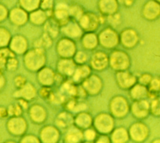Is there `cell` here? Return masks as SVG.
Returning <instances> with one entry per match:
<instances>
[{"label": "cell", "mask_w": 160, "mask_h": 143, "mask_svg": "<svg viewBox=\"0 0 160 143\" xmlns=\"http://www.w3.org/2000/svg\"><path fill=\"white\" fill-rule=\"evenodd\" d=\"M24 65L31 71H37L42 68L46 62L44 49L36 48L29 51L24 55Z\"/></svg>", "instance_id": "cell-1"}, {"label": "cell", "mask_w": 160, "mask_h": 143, "mask_svg": "<svg viewBox=\"0 0 160 143\" xmlns=\"http://www.w3.org/2000/svg\"><path fill=\"white\" fill-rule=\"evenodd\" d=\"M109 64L116 71L126 70L130 65V60L126 53L121 50H114L109 56Z\"/></svg>", "instance_id": "cell-2"}, {"label": "cell", "mask_w": 160, "mask_h": 143, "mask_svg": "<svg viewBox=\"0 0 160 143\" xmlns=\"http://www.w3.org/2000/svg\"><path fill=\"white\" fill-rule=\"evenodd\" d=\"M94 128L101 134H108L112 130L114 126V119L108 114L103 113L98 114L94 119Z\"/></svg>", "instance_id": "cell-3"}, {"label": "cell", "mask_w": 160, "mask_h": 143, "mask_svg": "<svg viewBox=\"0 0 160 143\" xmlns=\"http://www.w3.org/2000/svg\"><path fill=\"white\" fill-rule=\"evenodd\" d=\"M109 108L112 115L121 118L125 116L129 110L128 101L121 96H116L111 101Z\"/></svg>", "instance_id": "cell-4"}, {"label": "cell", "mask_w": 160, "mask_h": 143, "mask_svg": "<svg viewBox=\"0 0 160 143\" xmlns=\"http://www.w3.org/2000/svg\"><path fill=\"white\" fill-rule=\"evenodd\" d=\"M57 51L61 58H71L76 53V45L72 40L63 38L58 43Z\"/></svg>", "instance_id": "cell-5"}, {"label": "cell", "mask_w": 160, "mask_h": 143, "mask_svg": "<svg viewBox=\"0 0 160 143\" xmlns=\"http://www.w3.org/2000/svg\"><path fill=\"white\" fill-rule=\"evenodd\" d=\"M8 130L9 133L14 135H21L26 132L27 123L24 119L16 116L10 119L7 122Z\"/></svg>", "instance_id": "cell-6"}, {"label": "cell", "mask_w": 160, "mask_h": 143, "mask_svg": "<svg viewBox=\"0 0 160 143\" xmlns=\"http://www.w3.org/2000/svg\"><path fill=\"white\" fill-rule=\"evenodd\" d=\"M99 41L103 47L112 48L118 45V36L114 30L107 28L99 33Z\"/></svg>", "instance_id": "cell-7"}, {"label": "cell", "mask_w": 160, "mask_h": 143, "mask_svg": "<svg viewBox=\"0 0 160 143\" xmlns=\"http://www.w3.org/2000/svg\"><path fill=\"white\" fill-rule=\"evenodd\" d=\"M82 83V87L89 95L98 94L102 85L101 78L96 75H90Z\"/></svg>", "instance_id": "cell-8"}, {"label": "cell", "mask_w": 160, "mask_h": 143, "mask_svg": "<svg viewBox=\"0 0 160 143\" xmlns=\"http://www.w3.org/2000/svg\"><path fill=\"white\" fill-rule=\"evenodd\" d=\"M116 82L119 87L122 89H130L136 82V78L126 70L118 71L116 74Z\"/></svg>", "instance_id": "cell-9"}, {"label": "cell", "mask_w": 160, "mask_h": 143, "mask_svg": "<svg viewBox=\"0 0 160 143\" xmlns=\"http://www.w3.org/2000/svg\"><path fill=\"white\" fill-rule=\"evenodd\" d=\"M77 67V64L73 59L62 58L58 63V73L64 77H72Z\"/></svg>", "instance_id": "cell-10"}, {"label": "cell", "mask_w": 160, "mask_h": 143, "mask_svg": "<svg viewBox=\"0 0 160 143\" xmlns=\"http://www.w3.org/2000/svg\"><path fill=\"white\" fill-rule=\"evenodd\" d=\"M91 66L96 70H102L109 64V57L103 51H96L91 56L90 60Z\"/></svg>", "instance_id": "cell-11"}, {"label": "cell", "mask_w": 160, "mask_h": 143, "mask_svg": "<svg viewBox=\"0 0 160 143\" xmlns=\"http://www.w3.org/2000/svg\"><path fill=\"white\" fill-rule=\"evenodd\" d=\"M129 136L136 141H142L144 140L148 135L147 127L142 123L137 122L131 125L129 129Z\"/></svg>", "instance_id": "cell-12"}, {"label": "cell", "mask_w": 160, "mask_h": 143, "mask_svg": "<svg viewBox=\"0 0 160 143\" xmlns=\"http://www.w3.org/2000/svg\"><path fill=\"white\" fill-rule=\"evenodd\" d=\"M79 20L80 26L87 31H91L96 29L98 24V19L92 13H89L82 14Z\"/></svg>", "instance_id": "cell-13"}, {"label": "cell", "mask_w": 160, "mask_h": 143, "mask_svg": "<svg viewBox=\"0 0 160 143\" xmlns=\"http://www.w3.org/2000/svg\"><path fill=\"white\" fill-rule=\"evenodd\" d=\"M40 136L43 142H56L59 138V131L55 127L45 126L42 129Z\"/></svg>", "instance_id": "cell-14"}, {"label": "cell", "mask_w": 160, "mask_h": 143, "mask_svg": "<svg viewBox=\"0 0 160 143\" xmlns=\"http://www.w3.org/2000/svg\"><path fill=\"white\" fill-rule=\"evenodd\" d=\"M148 102L144 99L136 100L131 106V111L133 115L137 118H144L148 114L149 110Z\"/></svg>", "instance_id": "cell-15"}, {"label": "cell", "mask_w": 160, "mask_h": 143, "mask_svg": "<svg viewBox=\"0 0 160 143\" xmlns=\"http://www.w3.org/2000/svg\"><path fill=\"white\" fill-rule=\"evenodd\" d=\"M56 74L53 70L48 67H44L39 70L38 78L39 82L44 86L49 87L55 83Z\"/></svg>", "instance_id": "cell-16"}, {"label": "cell", "mask_w": 160, "mask_h": 143, "mask_svg": "<svg viewBox=\"0 0 160 143\" xmlns=\"http://www.w3.org/2000/svg\"><path fill=\"white\" fill-rule=\"evenodd\" d=\"M91 75V68L85 65H78L72 76V82L75 84L82 83Z\"/></svg>", "instance_id": "cell-17"}, {"label": "cell", "mask_w": 160, "mask_h": 143, "mask_svg": "<svg viewBox=\"0 0 160 143\" xmlns=\"http://www.w3.org/2000/svg\"><path fill=\"white\" fill-rule=\"evenodd\" d=\"M36 94V88L34 87L29 83H26L22 87L19 88L14 93V96L16 97H20L26 100H32Z\"/></svg>", "instance_id": "cell-18"}, {"label": "cell", "mask_w": 160, "mask_h": 143, "mask_svg": "<svg viewBox=\"0 0 160 143\" xmlns=\"http://www.w3.org/2000/svg\"><path fill=\"white\" fill-rule=\"evenodd\" d=\"M29 117L34 123H41L46 120V110L40 105H33L29 109Z\"/></svg>", "instance_id": "cell-19"}, {"label": "cell", "mask_w": 160, "mask_h": 143, "mask_svg": "<svg viewBox=\"0 0 160 143\" xmlns=\"http://www.w3.org/2000/svg\"><path fill=\"white\" fill-rule=\"evenodd\" d=\"M27 42L24 38L21 36H16L10 41L11 50L15 53L22 54L27 49Z\"/></svg>", "instance_id": "cell-20"}, {"label": "cell", "mask_w": 160, "mask_h": 143, "mask_svg": "<svg viewBox=\"0 0 160 143\" xmlns=\"http://www.w3.org/2000/svg\"><path fill=\"white\" fill-rule=\"evenodd\" d=\"M92 123V119L91 115L86 112H79L74 119L75 126L81 130H85L89 128Z\"/></svg>", "instance_id": "cell-21"}, {"label": "cell", "mask_w": 160, "mask_h": 143, "mask_svg": "<svg viewBox=\"0 0 160 143\" xmlns=\"http://www.w3.org/2000/svg\"><path fill=\"white\" fill-rule=\"evenodd\" d=\"M56 124L59 129L68 130V129L71 127V125L74 124V119L70 113L62 112L58 115Z\"/></svg>", "instance_id": "cell-22"}, {"label": "cell", "mask_w": 160, "mask_h": 143, "mask_svg": "<svg viewBox=\"0 0 160 143\" xmlns=\"http://www.w3.org/2000/svg\"><path fill=\"white\" fill-rule=\"evenodd\" d=\"M69 9L66 4H59L57 5L54 10V17L56 21L59 22V23H63L65 25L69 16Z\"/></svg>", "instance_id": "cell-23"}, {"label": "cell", "mask_w": 160, "mask_h": 143, "mask_svg": "<svg viewBox=\"0 0 160 143\" xmlns=\"http://www.w3.org/2000/svg\"><path fill=\"white\" fill-rule=\"evenodd\" d=\"M84 139L82 130L75 126V127H69L64 137V141L66 142H78Z\"/></svg>", "instance_id": "cell-24"}, {"label": "cell", "mask_w": 160, "mask_h": 143, "mask_svg": "<svg viewBox=\"0 0 160 143\" xmlns=\"http://www.w3.org/2000/svg\"><path fill=\"white\" fill-rule=\"evenodd\" d=\"M148 94V89L145 85L141 83L135 84L130 88V96L131 98L135 101L144 99Z\"/></svg>", "instance_id": "cell-25"}, {"label": "cell", "mask_w": 160, "mask_h": 143, "mask_svg": "<svg viewBox=\"0 0 160 143\" xmlns=\"http://www.w3.org/2000/svg\"><path fill=\"white\" fill-rule=\"evenodd\" d=\"M10 18L11 21L15 24L21 25L27 21L28 15L23 9L15 8L11 11Z\"/></svg>", "instance_id": "cell-26"}, {"label": "cell", "mask_w": 160, "mask_h": 143, "mask_svg": "<svg viewBox=\"0 0 160 143\" xmlns=\"http://www.w3.org/2000/svg\"><path fill=\"white\" fill-rule=\"evenodd\" d=\"M99 6L102 13L111 15L115 13L117 9V3L116 0H100Z\"/></svg>", "instance_id": "cell-27"}, {"label": "cell", "mask_w": 160, "mask_h": 143, "mask_svg": "<svg viewBox=\"0 0 160 143\" xmlns=\"http://www.w3.org/2000/svg\"><path fill=\"white\" fill-rule=\"evenodd\" d=\"M121 40L122 45L126 48L134 46L137 41L136 34L131 30L124 31L121 36Z\"/></svg>", "instance_id": "cell-28"}, {"label": "cell", "mask_w": 160, "mask_h": 143, "mask_svg": "<svg viewBox=\"0 0 160 143\" xmlns=\"http://www.w3.org/2000/svg\"><path fill=\"white\" fill-rule=\"evenodd\" d=\"M80 27L81 26H79L75 23H67L64 26L62 31L64 32V34L69 38H78L81 34V29Z\"/></svg>", "instance_id": "cell-29"}, {"label": "cell", "mask_w": 160, "mask_h": 143, "mask_svg": "<svg viewBox=\"0 0 160 143\" xmlns=\"http://www.w3.org/2000/svg\"><path fill=\"white\" fill-rule=\"evenodd\" d=\"M129 135V134L126 129L118 127L113 130L111 139L113 142H125L128 140Z\"/></svg>", "instance_id": "cell-30"}, {"label": "cell", "mask_w": 160, "mask_h": 143, "mask_svg": "<svg viewBox=\"0 0 160 143\" xmlns=\"http://www.w3.org/2000/svg\"><path fill=\"white\" fill-rule=\"evenodd\" d=\"M98 38L93 33H88L85 34L82 40V45L87 50H93L98 45Z\"/></svg>", "instance_id": "cell-31"}, {"label": "cell", "mask_w": 160, "mask_h": 143, "mask_svg": "<svg viewBox=\"0 0 160 143\" xmlns=\"http://www.w3.org/2000/svg\"><path fill=\"white\" fill-rule=\"evenodd\" d=\"M29 18L34 24H41L46 21V14L42 10H37L31 14Z\"/></svg>", "instance_id": "cell-32"}, {"label": "cell", "mask_w": 160, "mask_h": 143, "mask_svg": "<svg viewBox=\"0 0 160 143\" xmlns=\"http://www.w3.org/2000/svg\"><path fill=\"white\" fill-rule=\"evenodd\" d=\"M40 3V0H20L22 7L28 11L36 9Z\"/></svg>", "instance_id": "cell-33"}, {"label": "cell", "mask_w": 160, "mask_h": 143, "mask_svg": "<svg viewBox=\"0 0 160 143\" xmlns=\"http://www.w3.org/2000/svg\"><path fill=\"white\" fill-rule=\"evenodd\" d=\"M45 29L47 32V34L50 37H55L57 36L58 33V29L56 25V21H54L51 20L50 21H48L46 24Z\"/></svg>", "instance_id": "cell-34"}, {"label": "cell", "mask_w": 160, "mask_h": 143, "mask_svg": "<svg viewBox=\"0 0 160 143\" xmlns=\"http://www.w3.org/2000/svg\"><path fill=\"white\" fill-rule=\"evenodd\" d=\"M9 115L12 117L19 116L22 112V106L19 103H16L14 105H11L8 109Z\"/></svg>", "instance_id": "cell-35"}, {"label": "cell", "mask_w": 160, "mask_h": 143, "mask_svg": "<svg viewBox=\"0 0 160 143\" xmlns=\"http://www.w3.org/2000/svg\"><path fill=\"white\" fill-rule=\"evenodd\" d=\"M73 60L77 65L84 64V63L88 60V55L85 52L82 51H79L76 52L74 55Z\"/></svg>", "instance_id": "cell-36"}, {"label": "cell", "mask_w": 160, "mask_h": 143, "mask_svg": "<svg viewBox=\"0 0 160 143\" xmlns=\"http://www.w3.org/2000/svg\"><path fill=\"white\" fill-rule=\"evenodd\" d=\"M69 16L76 19H79L82 15V9L80 6H78L77 5L71 6L69 9Z\"/></svg>", "instance_id": "cell-37"}, {"label": "cell", "mask_w": 160, "mask_h": 143, "mask_svg": "<svg viewBox=\"0 0 160 143\" xmlns=\"http://www.w3.org/2000/svg\"><path fill=\"white\" fill-rule=\"evenodd\" d=\"M1 34V46H6L10 42V34L9 32L4 28H1L0 29Z\"/></svg>", "instance_id": "cell-38"}, {"label": "cell", "mask_w": 160, "mask_h": 143, "mask_svg": "<svg viewBox=\"0 0 160 143\" xmlns=\"http://www.w3.org/2000/svg\"><path fill=\"white\" fill-rule=\"evenodd\" d=\"M83 135H84V139L89 142L95 140L98 136L96 130L91 128H88L85 129L83 133Z\"/></svg>", "instance_id": "cell-39"}, {"label": "cell", "mask_w": 160, "mask_h": 143, "mask_svg": "<svg viewBox=\"0 0 160 143\" xmlns=\"http://www.w3.org/2000/svg\"><path fill=\"white\" fill-rule=\"evenodd\" d=\"M18 61L17 59L15 58V56H11L9 57L5 65V67L9 70V71H14L18 68Z\"/></svg>", "instance_id": "cell-40"}, {"label": "cell", "mask_w": 160, "mask_h": 143, "mask_svg": "<svg viewBox=\"0 0 160 143\" xmlns=\"http://www.w3.org/2000/svg\"><path fill=\"white\" fill-rule=\"evenodd\" d=\"M149 85V92L151 93L154 94L155 93L160 91V79L154 78L152 79Z\"/></svg>", "instance_id": "cell-41"}, {"label": "cell", "mask_w": 160, "mask_h": 143, "mask_svg": "<svg viewBox=\"0 0 160 143\" xmlns=\"http://www.w3.org/2000/svg\"><path fill=\"white\" fill-rule=\"evenodd\" d=\"M151 110L154 115H160V98H157L152 102Z\"/></svg>", "instance_id": "cell-42"}, {"label": "cell", "mask_w": 160, "mask_h": 143, "mask_svg": "<svg viewBox=\"0 0 160 143\" xmlns=\"http://www.w3.org/2000/svg\"><path fill=\"white\" fill-rule=\"evenodd\" d=\"M152 79H151V76L149 74H143L139 78V83L143 85H148L150 83V82H151Z\"/></svg>", "instance_id": "cell-43"}, {"label": "cell", "mask_w": 160, "mask_h": 143, "mask_svg": "<svg viewBox=\"0 0 160 143\" xmlns=\"http://www.w3.org/2000/svg\"><path fill=\"white\" fill-rule=\"evenodd\" d=\"M21 142H39L40 140L36 136L32 135H26L21 139Z\"/></svg>", "instance_id": "cell-44"}, {"label": "cell", "mask_w": 160, "mask_h": 143, "mask_svg": "<svg viewBox=\"0 0 160 143\" xmlns=\"http://www.w3.org/2000/svg\"><path fill=\"white\" fill-rule=\"evenodd\" d=\"M14 83L17 88H20L26 83V78L21 75H18L14 78Z\"/></svg>", "instance_id": "cell-45"}, {"label": "cell", "mask_w": 160, "mask_h": 143, "mask_svg": "<svg viewBox=\"0 0 160 143\" xmlns=\"http://www.w3.org/2000/svg\"><path fill=\"white\" fill-rule=\"evenodd\" d=\"M94 142H110L111 138L108 135H107L106 134H101V135L97 136Z\"/></svg>", "instance_id": "cell-46"}, {"label": "cell", "mask_w": 160, "mask_h": 143, "mask_svg": "<svg viewBox=\"0 0 160 143\" xmlns=\"http://www.w3.org/2000/svg\"><path fill=\"white\" fill-rule=\"evenodd\" d=\"M52 0H43L41 3L42 9L45 11H50L52 8Z\"/></svg>", "instance_id": "cell-47"}, {"label": "cell", "mask_w": 160, "mask_h": 143, "mask_svg": "<svg viewBox=\"0 0 160 143\" xmlns=\"http://www.w3.org/2000/svg\"><path fill=\"white\" fill-rule=\"evenodd\" d=\"M0 13H1V21H2L7 15V10L5 8L3 7L2 5H1Z\"/></svg>", "instance_id": "cell-48"}, {"label": "cell", "mask_w": 160, "mask_h": 143, "mask_svg": "<svg viewBox=\"0 0 160 143\" xmlns=\"http://www.w3.org/2000/svg\"><path fill=\"white\" fill-rule=\"evenodd\" d=\"M8 111L5 108H3L2 107H1V117H6L7 115H8Z\"/></svg>", "instance_id": "cell-49"}, {"label": "cell", "mask_w": 160, "mask_h": 143, "mask_svg": "<svg viewBox=\"0 0 160 143\" xmlns=\"http://www.w3.org/2000/svg\"><path fill=\"white\" fill-rule=\"evenodd\" d=\"M4 80V77H3L2 74L1 73V88H2L3 85L5 84V82L4 83V82H3V80Z\"/></svg>", "instance_id": "cell-50"}]
</instances>
